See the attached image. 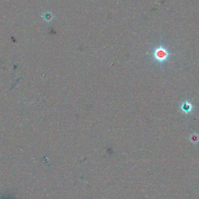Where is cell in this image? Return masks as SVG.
Segmentation results:
<instances>
[{
	"label": "cell",
	"mask_w": 199,
	"mask_h": 199,
	"mask_svg": "<svg viewBox=\"0 0 199 199\" xmlns=\"http://www.w3.org/2000/svg\"><path fill=\"white\" fill-rule=\"evenodd\" d=\"M171 55L166 47L160 45L153 50L151 57L155 62L162 66L169 60Z\"/></svg>",
	"instance_id": "cell-1"
},
{
	"label": "cell",
	"mask_w": 199,
	"mask_h": 199,
	"mask_svg": "<svg viewBox=\"0 0 199 199\" xmlns=\"http://www.w3.org/2000/svg\"><path fill=\"white\" fill-rule=\"evenodd\" d=\"M193 107L192 104L188 101H184L181 105V109L184 113L188 114L192 112Z\"/></svg>",
	"instance_id": "cell-2"
},
{
	"label": "cell",
	"mask_w": 199,
	"mask_h": 199,
	"mask_svg": "<svg viewBox=\"0 0 199 199\" xmlns=\"http://www.w3.org/2000/svg\"><path fill=\"white\" fill-rule=\"evenodd\" d=\"M190 139L191 140L192 142H193V143H196V142H197L199 141V136L197 133H194V134L192 135L191 136Z\"/></svg>",
	"instance_id": "cell-3"
}]
</instances>
